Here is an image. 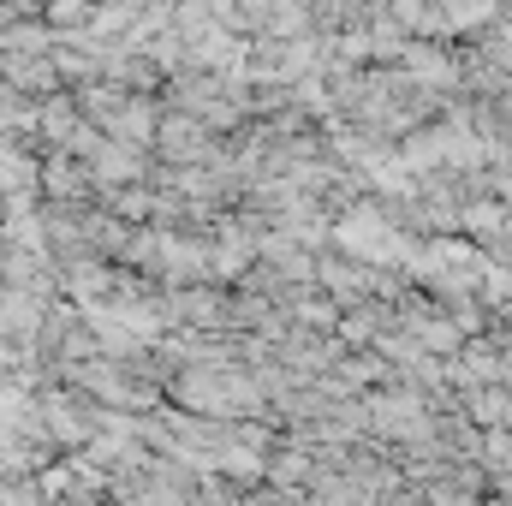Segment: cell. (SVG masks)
<instances>
[{
    "instance_id": "obj_1",
    "label": "cell",
    "mask_w": 512,
    "mask_h": 506,
    "mask_svg": "<svg viewBox=\"0 0 512 506\" xmlns=\"http://www.w3.org/2000/svg\"><path fill=\"white\" fill-rule=\"evenodd\" d=\"M96 18V0H42V24L60 36H84Z\"/></svg>"
},
{
    "instance_id": "obj_2",
    "label": "cell",
    "mask_w": 512,
    "mask_h": 506,
    "mask_svg": "<svg viewBox=\"0 0 512 506\" xmlns=\"http://www.w3.org/2000/svg\"><path fill=\"white\" fill-rule=\"evenodd\" d=\"M489 256H501V262H512V209H507V221H501V233L489 239Z\"/></svg>"
}]
</instances>
